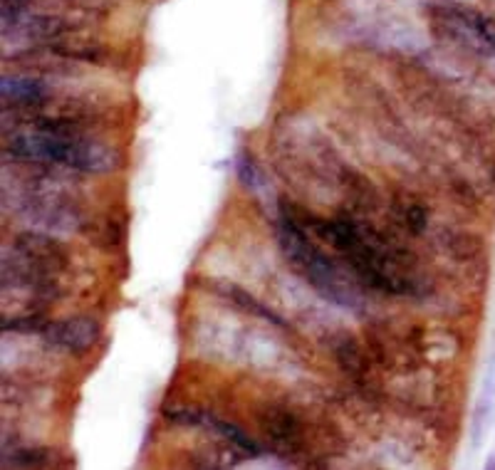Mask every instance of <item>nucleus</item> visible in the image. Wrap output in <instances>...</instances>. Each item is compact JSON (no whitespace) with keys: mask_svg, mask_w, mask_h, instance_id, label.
<instances>
[{"mask_svg":"<svg viewBox=\"0 0 495 470\" xmlns=\"http://www.w3.org/2000/svg\"><path fill=\"white\" fill-rule=\"evenodd\" d=\"M13 159L33 163H58L75 172L107 173L117 166V151L97 141L69 121L40 120L30 129L13 131L8 137Z\"/></svg>","mask_w":495,"mask_h":470,"instance_id":"obj_1","label":"nucleus"},{"mask_svg":"<svg viewBox=\"0 0 495 470\" xmlns=\"http://www.w3.org/2000/svg\"><path fill=\"white\" fill-rule=\"evenodd\" d=\"M310 225L320 238L327 240V245L337 256L344 257V263L357 275V280H364L369 287L394 292V295L414 292L411 287L414 280L404 270L402 257L386 245L382 235H376L369 228L364 231L350 218H332V221L315 218Z\"/></svg>","mask_w":495,"mask_h":470,"instance_id":"obj_2","label":"nucleus"},{"mask_svg":"<svg viewBox=\"0 0 495 470\" xmlns=\"http://www.w3.org/2000/svg\"><path fill=\"white\" fill-rule=\"evenodd\" d=\"M278 240H280L282 256L288 257L292 270L308 282L312 290H317L332 305H340L344 309L362 308L364 298H362L359 285L354 282L357 275L347 273L332 256H327L325 250L315 245L308 228L295 221V215L288 208H282Z\"/></svg>","mask_w":495,"mask_h":470,"instance_id":"obj_3","label":"nucleus"},{"mask_svg":"<svg viewBox=\"0 0 495 470\" xmlns=\"http://www.w3.org/2000/svg\"><path fill=\"white\" fill-rule=\"evenodd\" d=\"M68 256L58 240L43 233L17 235L3 260V287H26L35 295H55L58 275L65 270Z\"/></svg>","mask_w":495,"mask_h":470,"instance_id":"obj_4","label":"nucleus"},{"mask_svg":"<svg viewBox=\"0 0 495 470\" xmlns=\"http://www.w3.org/2000/svg\"><path fill=\"white\" fill-rule=\"evenodd\" d=\"M434 26L448 40L458 43L483 60L495 62V20L479 10L461 5H441L434 10Z\"/></svg>","mask_w":495,"mask_h":470,"instance_id":"obj_5","label":"nucleus"},{"mask_svg":"<svg viewBox=\"0 0 495 470\" xmlns=\"http://www.w3.org/2000/svg\"><path fill=\"white\" fill-rule=\"evenodd\" d=\"M17 204L20 211L27 221L37 223L40 228H50V231H72L78 225L79 215L78 208L72 205V198L60 193L58 188L52 186H23V191L17 193Z\"/></svg>","mask_w":495,"mask_h":470,"instance_id":"obj_6","label":"nucleus"},{"mask_svg":"<svg viewBox=\"0 0 495 470\" xmlns=\"http://www.w3.org/2000/svg\"><path fill=\"white\" fill-rule=\"evenodd\" d=\"M102 327L97 319L85 315L68 317V319H58V322H47L43 329L45 342L58 347L69 354H85L100 342Z\"/></svg>","mask_w":495,"mask_h":470,"instance_id":"obj_7","label":"nucleus"},{"mask_svg":"<svg viewBox=\"0 0 495 470\" xmlns=\"http://www.w3.org/2000/svg\"><path fill=\"white\" fill-rule=\"evenodd\" d=\"M0 94H3V104L5 107H35L43 104L47 89L43 82L33 78H16V75H5L0 82Z\"/></svg>","mask_w":495,"mask_h":470,"instance_id":"obj_8","label":"nucleus"},{"mask_svg":"<svg viewBox=\"0 0 495 470\" xmlns=\"http://www.w3.org/2000/svg\"><path fill=\"white\" fill-rule=\"evenodd\" d=\"M493 411H495V361L490 371H488L486 386H483V393H480V402L476 406V413H473V444L479 445L483 433L490 426L493 421Z\"/></svg>","mask_w":495,"mask_h":470,"instance_id":"obj_9","label":"nucleus"},{"mask_svg":"<svg viewBox=\"0 0 495 470\" xmlns=\"http://www.w3.org/2000/svg\"><path fill=\"white\" fill-rule=\"evenodd\" d=\"M263 428L273 436V441L278 445H285V448H298V423L292 419L290 413H285V411H270L263 421Z\"/></svg>","mask_w":495,"mask_h":470,"instance_id":"obj_10","label":"nucleus"},{"mask_svg":"<svg viewBox=\"0 0 495 470\" xmlns=\"http://www.w3.org/2000/svg\"><path fill=\"white\" fill-rule=\"evenodd\" d=\"M214 290L226 295V298L231 299L233 305H238L240 309H246V312H250V315H258L260 319H265V322H270V325L285 327V322H282L280 317L273 315V312H270L268 308H263V305H260L253 295H248L246 290H240V287H236V285H214Z\"/></svg>","mask_w":495,"mask_h":470,"instance_id":"obj_11","label":"nucleus"},{"mask_svg":"<svg viewBox=\"0 0 495 470\" xmlns=\"http://www.w3.org/2000/svg\"><path fill=\"white\" fill-rule=\"evenodd\" d=\"M47 451H16V454H10V461H5L3 465L8 468H37V465H47Z\"/></svg>","mask_w":495,"mask_h":470,"instance_id":"obj_12","label":"nucleus"},{"mask_svg":"<svg viewBox=\"0 0 495 470\" xmlns=\"http://www.w3.org/2000/svg\"><path fill=\"white\" fill-rule=\"evenodd\" d=\"M236 169H238V179L246 183L248 188H258L260 186V181H263V176H260V172H258L256 162L250 159L248 154H240L238 156V163H236Z\"/></svg>","mask_w":495,"mask_h":470,"instance_id":"obj_13","label":"nucleus"},{"mask_svg":"<svg viewBox=\"0 0 495 470\" xmlns=\"http://www.w3.org/2000/svg\"><path fill=\"white\" fill-rule=\"evenodd\" d=\"M27 0H3V33L17 23L20 13L26 10Z\"/></svg>","mask_w":495,"mask_h":470,"instance_id":"obj_14","label":"nucleus"}]
</instances>
